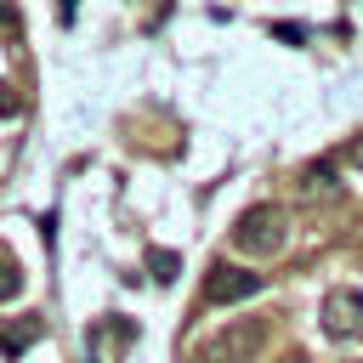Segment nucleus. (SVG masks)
Listing matches in <instances>:
<instances>
[{"instance_id": "obj_11", "label": "nucleus", "mask_w": 363, "mask_h": 363, "mask_svg": "<svg viewBox=\"0 0 363 363\" xmlns=\"http://www.w3.org/2000/svg\"><path fill=\"white\" fill-rule=\"evenodd\" d=\"M62 23H74V0H62Z\"/></svg>"}, {"instance_id": "obj_12", "label": "nucleus", "mask_w": 363, "mask_h": 363, "mask_svg": "<svg viewBox=\"0 0 363 363\" xmlns=\"http://www.w3.org/2000/svg\"><path fill=\"white\" fill-rule=\"evenodd\" d=\"M284 363H306V352H289V357H284Z\"/></svg>"}, {"instance_id": "obj_10", "label": "nucleus", "mask_w": 363, "mask_h": 363, "mask_svg": "<svg viewBox=\"0 0 363 363\" xmlns=\"http://www.w3.org/2000/svg\"><path fill=\"white\" fill-rule=\"evenodd\" d=\"M346 164H357V170H363V130L346 142Z\"/></svg>"}, {"instance_id": "obj_4", "label": "nucleus", "mask_w": 363, "mask_h": 363, "mask_svg": "<svg viewBox=\"0 0 363 363\" xmlns=\"http://www.w3.org/2000/svg\"><path fill=\"white\" fill-rule=\"evenodd\" d=\"M323 329L335 335V340H363V289H329L323 295Z\"/></svg>"}, {"instance_id": "obj_1", "label": "nucleus", "mask_w": 363, "mask_h": 363, "mask_svg": "<svg viewBox=\"0 0 363 363\" xmlns=\"http://www.w3.org/2000/svg\"><path fill=\"white\" fill-rule=\"evenodd\" d=\"M267 346V318H233L227 329H216L210 340H199V363H255Z\"/></svg>"}, {"instance_id": "obj_2", "label": "nucleus", "mask_w": 363, "mask_h": 363, "mask_svg": "<svg viewBox=\"0 0 363 363\" xmlns=\"http://www.w3.org/2000/svg\"><path fill=\"white\" fill-rule=\"evenodd\" d=\"M233 244L244 255H278L289 244V216L278 204H250L238 221H233Z\"/></svg>"}, {"instance_id": "obj_9", "label": "nucleus", "mask_w": 363, "mask_h": 363, "mask_svg": "<svg viewBox=\"0 0 363 363\" xmlns=\"http://www.w3.org/2000/svg\"><path fill=\"white\" fill-rule=\"evenodd\" d=\"M11 113H23V96H17V91L0 79V119H11Z\"/></svg>"}, {"instance_id": "obj_8", "label": "nucleus", "mask_w": 363, "mask_h": 363, "mask_svg": "<svg viewBox=\"0 0 363 363\" xmlns=\"http://www.w3.org/2000/svg\"><path fill=\"white\" fill-rule=\"evenodd\" d=\"M147 272H153L159 284H176V272H182V255H176V250H159V244H153V250H147Z\"/></svg>"}, {"instance_id": "obj_3", "label": "nucleus", "mask_w": 363, "mask_h": 363, "mask_svg": "<svg viewBox=\"0 0 363 363\" xmlns=\"http://www.w3.org/2000/svg\"><path fill=\"white\" fill-rule=\"evenodd\" d=\"M261 289H267V278L250 272V267H233V261H210V272H204V301L210 306H233V301H250Z\"/></svg>"}, {"instance_id": "obj_5", "label": "nucleus", "mask_w": 363, "mask_h": 363, "mask_svg": "<svg viewBox=\"0 0 363 363\" xmlns=\"http://www.w3.org/2000/svg\"><path fill=\"white\" fill-rule=\"evenodd\" d=\"M40 329H45L40 318H11V323L0 318V352H6V357H23V352L40 340Z\"/></svg>"}, {"instance_id": "obj_6", "label": "nucleus", "mask_w": 363, "mask_h": 363, "mask_svg": "<svg viewBox=\"0 0 363 363\" xmlns=\"http://www.w3.org/2000/svg\"><path fill=\"white\" fill-rule=\"evenodd\" d=\"M23 295V267H17V255L0 244V301H17Z\"/></svg>"}, {"instance_id": "obj_7", "label": "nucleus", "mask_w": 363, "mask_h": 363, "mask_svg": "<svg viewBox=\"0 0 363 363\" xmlns=\"http://www.w3.org/2000/svg\"><path fill=\"white\" fill-rule=\"evenodd\" d=\"M301 187L306 193H335V159H318V164H306V176H301Z\"/></svg>"}]
</instances>
